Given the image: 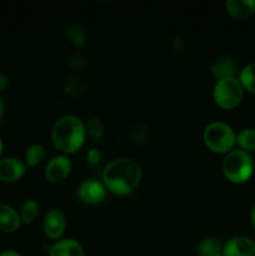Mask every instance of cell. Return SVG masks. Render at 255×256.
Here are the masks:
<instances>
[{
  "label": "cell",
  "instance_id": "cell-1",
  "mask_svg": "<svg viewBox=\"0 0 255 256\" xmlns=\"http://www.w3.org/2000/svg\"><path fill=\"white\" fill-rule=\"evenodd\" d=\"M142 166L129 158L112 160L102 172L105 188L115 195H128L135 190L142 180Z\"/></svg>",
  "mask_w": 255,
  "mask_h": 256
},
{
  "label": "cell",
  "instance_id": "cell-2",
  "mask_svg": "<svg viewBox=\"0 0 255 256\" xmlns=\"http://www.w3.org/2000/svg\"><path fill=\"white\" fill-rule=\"evenodd\" d=\"M85 138V124L75 115H64L58 119L52 130V144L62 154L78 152L84 145Z\"/></svg>",
  "mask_w": 255,
  "mask_h": 256
},
{
  "label": "cell",
  "instance_id": "cell-3",
  "mask_svg": "<svg viewBox=\"0 0 255 256\" xmlns=\"http://www.w3.org/2000/svg\"><path fill=\"white\" fill-rule=\"evenodd\" d=\"M222 174L229 182L242 184L252 178L254 162L249 152L244 150H232L225 154L222 164Z\"/></svg>",
  "mask_w": 255,
  "mask_h": 256
},
{
  "label": "cell",
  "instance_id": "cell-4",
  "mask_svg": "<svg viewBox=\"0 0 255 256\" xmlns=\"http://www.w3.org/2000/svg\"><path fill=\"white\" fill-rule=\"evenodd\" d=\"M202 140L209 150L216 154H228L236 144V134L229 124L224 122H212L205 126Z\"/></svg>",
  "mask_w": 255,
  "mask_h": 256
},
{
  "label": "cell",
  "instance_id": "cell-5",
  "mask_svg": "<svg viewBox=\"0 0 255 256\" xmlns=\"http://www.w3.org/2000/svg\"><path fill=\"white\" fill-rule=\"evenodd\" d=\"M212 96L218 106L222 109H234L242 102L244 88L238 78H224L216 82L212 90Z\"/></svg>",
  "mask_w": 255,
  "mask_h": 256
},
{
  "label": "cell",
  "instance_id": "cell-6",
  "mask_svg": "<svg viewBox=\"0 0 255 256\" xmlns=\"http://www.w3.org/2000/svg\"><path fill=\"white\" fill-rule=\"evenodd\" d=\"M78 196L85 204H100L106 196V188H105L104 182H99V180H85L78 188Z\"/></svg>",
  "mask_w": 255,
  "mask_h": 256
},
{
  "label": "cell",
  "instance_id": "cell-7",
  "mask_svg": "<svg viewBox=\"0 0 255 256\" xmlns=\"http://www.w3.org/2000/svg\"><path fill=\"white\" fill-rule=\"evenodd\" d=\"M72 172V162L66 155H56L48 162L45 178L50 182H60L66 179Z\"/></svg>",
  "mask_w": 255,
  "mask_h": 256
},
{
  "label": "cell",
  "instance_id": "cell-8",
  "mask_svg": "<svg viewBox=\"0 0 255 256\" xmlns=\"http://www.w3.org/2000/svg\"><path fill=\"white\" fill-rule=\"evenodd\" d=\"M65 228H66V219L62 210L52 209L45 214L42 229H44V234L49 239H60L64 234Z\"/></svg>",
  "mask_w": 255,
  "mask_h": 256
},
{
  "label": "cell",
  "instance_id": "cell-9",
  "mask_svg": "<svg viewBox=\"0 0 255 256\" xmlns=\"http://www.w3.org/2000/svg\"><path fill=\"white\" fill-rule=\"evenodd\" d=\"M26 172V164L16 158L0 159V182H14L22 179Z\"/></svg>",
  "mask_w": 255,
  "mask_h": 256
},
{
  "label": "cell",
  "instance_id": "cell-10",
  "mask_svg": "<svg viewBox=\"0 0 255 256\" xmlns=\"http://www.w3.org/2000/svg\"><path fill=\"white\" fill-rule=\"evenodd\" d=\"M255 242L248 236H235L222 245V256H254Z\"/></svg>",
  "mask_w": 255,
  "mask_h": 256
},
{
  "label": "cell",
  "instance_id": "cell-11",
  "mask_svg": "<svg viewBox=\"0 0 255 256\" xmlns=\"http://www.w3.org/2000/svg\"><path fill=\"white\" fill-rule=\"evenodd\" d=\"M22 225V219L16 210L6 204H0V230L4 232H14Z\"/></svg>",
  "mask_w": 255,
  "mask_h": 256
},
{
  "label": "cell",
  "instance_id": "cell-12",
  "mask_svg": "<svg viewBox=\"0 0 255 256\" xmlns=\"http://www.w3.org/2000/svg\"><path fill=\"white\" fill-rule=\"evenodd\" d=\"M212 74L218 80L224 78H236V75H239V68L232 58L222 56L215 60L212 64Z\"/></svg>",
  "mask_w": 255,
  "mask_h": 256
},
{
  "label": "cell",
  "instance_id": "cell-13",
  "mask_svg": "<svg viewBox=\"0 0 255 256\" xmlns=\"http://www.w3.org/2000/svg\"><path fill=\"white\" fill-rule=\"evenodd\" d=\"M50 256H84L82 246L74 239H62L55 242L49 252Z\"/></svg>",
  "mask_w": 255,
  "mask_h": 256
},
{
  "label": "cell",
  "instance_id": "cell-14",
  "mask_svg": "<svg viewBox=\"0 0 255 256\" xmlns=\"http://www.w3.org/2000/svg\"><path fill=\"white\" fill-rule=\"evenodd\" d=\"M225 8L235 19H246L255 12V0H229Z\"/></svg>",
  "mask_w": 255,
  "mask_h": 256
},
{
  "label": "cell",
  "instance_id": "cell-15",
  "mask_svg": "<svg viewBox=\"0 0 255 256\" xmlns=\"http://www.w3.org/2000/svg\"><path fill=\"white\" fill-rule=\"evenodd\" d=\"M238 79L245 90L255 94V62L242 68L239 72Z\"/></svg>",
  "mask_w": 255,
  "mask_h": 256
},
{
  "label": "cell",
  "instance_id": "cell-16",
  "mask_svg": "<svg viewBox=\"0 0 255 256\" xmlns=\"http://www.w3.org/2000/svg\"><path fill=\"white\" fill-rule=\"evenodd\" d=\"M45 148L42 144H32L25 152V164L26 166H36L45 159Z\"/></svg>",
  "mask_w": 255,
  "mask_h": 256
},
{
  "label": "cell",
  "instance_id": "cell-17",
  "mask_svg": "<svg viewBox=\"0 0 255 256\" xmlns=\"http://www.w3.org/2000/svg\"><path fill=\"white\" fill-rule=\"evenodd\" d=\"M38 214H39V205L35 200L28 199L22 202V208H20V219L24 224H30L36 219Z\"/></svg>",
  "mask_w": 255,
  "mask_h": 256
},
{
  "label": "cell",
  "instance_id": "cell-18",
  "mask_svg": "<svg viewBox=\"0 0 255 256\" xmlns=\"http://www.w3.org/2000/svg\"><path fill=\"white\" fill-rule=\"evenodd\" d=\"M129 136L134 144L144 146L150 142V129L145 124H135L130 129Z\"/></svg>",
  "mask_w": 255,
  "mask_h": 256
},
{
  "label": "cell",
  "instance_id": "cell-19",
  "mask_svg": "<svg viewBox=\"0 0 255 256\" xmlns=\"http://www.w3.org/2000/svg\"><path fill=\"white\" fill-rule=\"evenodd\" d=\"M236 144L240 150L244 152H254L255 150V129H242L236 134Z\"/></svg>",
  "mask_w": 255,
  "mask_h": 256
},
{
  "label": "cell",
  "instance_id": "cell-20",
  "mask_svg": "<svg viewBox=\"0 0 255 256\" xmlns=\"http://www.w3.org/2000/svg\"><path fill=\"white\" fill-rule=\"evenodd\" d=\"M66 36L70 42L78 48H82L86 44V32L80 24H72L66 29Z\"/></svg>",
  "mask_w": 255,
  "mask_h": 256
},
{
  "label": "cell",
  "instance_id": "cell-21",
  "mask_svg": "<svg viewBox=\"0 0 255 256\" xmlns=\"http://www.w3.org/2000/svg\"><path fill=\"white\" fill-rule=\"evenodd\" d=\"M215 252H222V244L216 238H206L202 240L198 246V254L199 256H205Z\"/></svg>",
  "mask_w": 255,
  "mask_h": 256
},
{
  "label": "cell",
  "instance_id": "cell-22",
  "mask_svg": "<svg viewBox=\"0 0 255 256\" xmlns=\"http://www.w3.org/2000/svg\"><path fill=\"white\" fill-rule=\"evenodd\" d=\"M85 128H86L88 134L95 140L102 139V135H104V125H102V120H100L99 118H90V119L88 120Z\"/></svg>",
  "mask_w": 255,
  "mask_h": 256
},
{
  "label": "cell",
  "instance_id": "cell-23",
  "mask_svg": "<svg viewBox=\"0 0 255 256\" xmlns=\"http://www.w3.org/2000/svg\"><path fill=\"white\" fill-rule=\"evenodd\" d=\"M85 92V88L82 85V82H80L76 78H70L66 82V85H65V92L70 95H80Z\"/></svg>",
  "mask_w": 255,
  "mask_h": 256
},
{
  "label": "cell",
  "instance_id": "cell-24",
  "mask_svg": "<svg viewBox=\"0 0 255 256\" xmlns=\"http://www.w3.org/2000/svg\"><path fill=\"white\" fill-rule=\"evenodd\" d=\"M100 160H102V152H100V150H98L96 148H92V149H90L89 152H88L86 154L88 164L95 166V165L99 164Z\"/></svg>",
  "mask_w": 255,
  "mask_h": 256
},
{
  "label": "cell",
  "instance_id": "cell-25",
  "mask_svg": "<svg viewBox=\"0 0 255 256\" xmlns=\"http://www.w3.org/2000/svg\"><path fill=\"white\" fill-rule=\"evenodd\" d=\"M172 46L175 50H182L184 49V42L180 38H176V39L172 40Z\"/></svg>",
  "mask_w": 255,
  "mask_h": 256
},
{
  "label": "cell",
  "instance_id": "cell-26",
  "mask_svg": "<svg viewBox=\"0 0 255 256\" xmlns=\"http://www.w3.org/2000/svg\"><path fill=\"white\" fill-rule=\"evenodd\" d=\"M6 86H8V78L5 76L4 74H2V72H0V92H2V90H4Z\"/></svg>",
  "mask_w": 255,
  "mask_h": 256
},
{
  "label": "cell",
  "instance_id": "cell-27",
  "mask_svg": "<svg viewBox=\"0 0 255 256\" xmlns=\"http://www.w3.org/2000/svg\"><path fill=\"white\" fill-rule=\"evenodd\" d=\"M0 256H22L19 252H14V250H5V252H0Z\"/></svg>",
  "mask_w": 255,
  "mask_h": 256
},
{
  "label": "cell",
  "instance_id": "cell-28",
  "mask_svg": "<svg viewBox=\"0 0 255 256\" xmlns=\"http://www.w3.org/2000/svg\"><path fill=\"white\" fill-rule=\"evenodd\" d=\"M250 218H252V226L255 228V205L252 206V212H250Z\"/></svg>",
  "mask_w": 255,
  "mask_h": 256
},
{
  "label": "cell",
  "instance_id": "cell-29",
  "mask_svg": "<svg viewBox=\"0 0 255 256\" xmlns=\"http://www.w3.org/2000/svg\"><path fill=\"white\" fill-rule=\"evenodd\" d=\"M2 115H4V104H2V99H0V119L2 118Z\"/></svg>",
  "mask_w": 255,
  "mask_h": 256
},
{
  "label": "cell",
  "instance_id": "cell-30",
  "mask_svg": "<svg viewBox=\"0 0 255 256\" xmlns=\"http://www.w3.org/2000/svg\"><path fill=\"white\" fill-rule=\"evenodd\" d=\"M2 150H4V142H2V138H0V155H2Z\"/></svg>",
  "mask_w": 255,
  "mask_h": 256
},
{
  "label": "cell",
  "instance_id": "cell-31",
  "mask_svg": "<svg viewBox=\"0 0 255 256\" xmlns=\"http://www.w3.org/2000/svg\"><path fill=\"white\" fill-rule=\"evenodd\" d=\"M205 256H222V252H215V254H209Z\"/></svg>",
  "mask_w": 255,
  "mask_h": 256
}]
</instances>
